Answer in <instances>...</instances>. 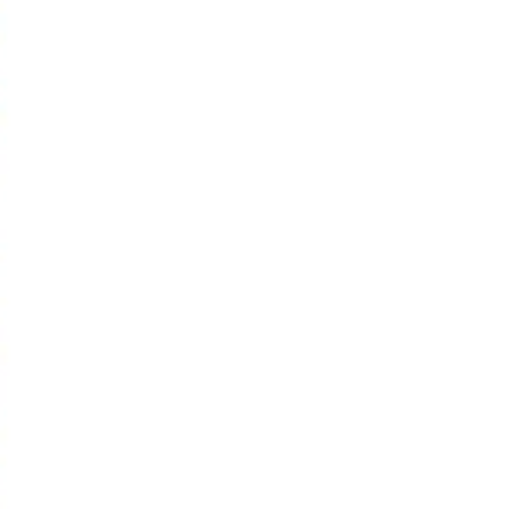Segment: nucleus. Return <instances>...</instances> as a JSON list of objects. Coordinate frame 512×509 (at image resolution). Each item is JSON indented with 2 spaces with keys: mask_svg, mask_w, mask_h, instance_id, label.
I'll return each instance as SVG.
<instances>
[]
</instances>
